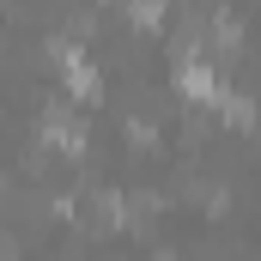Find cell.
<instances>
[{"mask_svg":"<svg viewBox=\"0 0 261 261\" xmlns=\"http://www.w3.org/2000/svg\"><path fill=\"white\" fill-rule=\"evenodd\" d=\"M61 67H67V85H73L79 97H91V91H97V79H91V67H85V55H79V49H67Z\"/></svg>","mask_w":261,"mask_h":261,"instance_id":"6da1fadb","label":"cell"},{"mask_svg":"<svg viewBox=\"0 0 261 261\" xmlns=\"http://www.w3.org/2000/svg\"><path fill=\"white\" fill-rule=\"evenodd\" d=\"M182 91L189 97H213V73L206 67H182Z\"/></svg>","mask_w":261,"mask_h":261,"instance_id":"7a4b0ae2","label":"cell"}]
</instances>
